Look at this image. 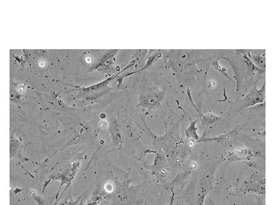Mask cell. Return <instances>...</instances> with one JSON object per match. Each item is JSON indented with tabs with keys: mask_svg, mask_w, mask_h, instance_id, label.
Masks as SVG:
<instances>
[{
	"mask_svg": "<svg viewBox=\"0 0 273 205\" xmlns=\"http://www.w3.org/2000/svg\"><path fill=\"white\" fill-rule=\"evenodd\" d=\"M216 86V83L215 81H209L208 82V88H214Z\"/></svg>",
	"mask_w": 273,
	"mask_h": 205,
	"instance_id": "cell-10",
	"label": "cell"
},
{
	"mask_svg": "<svg viewBox=\"0 0 273 205\" xmlns=\"http://www.w3.org/2000/svg\"><path fill=\"white\" fill-rule=\"evenodd\" d=\"M187 95H188V99H189V101H190V102H191V105H193V106L195 107V110H196V111H197V114H199V116H200V117L201 118V114L200 111H199V110H198L197 109V107L195 106V103L193 102V98H192V97H191V88H189V87H187Z\"/></svg>",
	"mask_w": 273,
	"mask_h": 205,
	"instance_id": "cell-9",
	"label": "cell"
},
{
	"mask_svg": "<svg viewBox=\"0 0 273 205\" xmlns=\"http://www.w3.org/2000/svg\"><path fill=\"white\" fill-rule=\"evenodd\" d=\"M212 66H214V68H215V69L217 71H219V72L221 73L222 75L225 77L226 78H228L229 80H230L231 82H233V83H235L234 81L232 79L231 77L229 76V75H228V74L227 73V69H226V68L222 67L221 65L219 64L218 60L213 61L212 62Z\"/></svg>",
	"mask_w": 273,
	"mask_h": 205,
	"instance_id": "cell-7",
	"label": "cell"
},
{
	"mask_svg": "<svg viewBox=\"0 0 273 205\" xmlns=\"http://www.w3.org/2000/svg\"><path fill=\"white\" fill-rule=\"evenodd\" d=\"M249 56L251 60H252V62L254 63V64L255 65V66H257V65L258 66L261 67L260 68H262V66H263V69H265L264 68H265V58L264 57L259 56V55H257V56L256 55H252V56H251L250 52L249 53Z\"/></svg>",
	"mask_w": 273,
	"mask_h": 205,
	"instance_id": "cell-8",
	"label": "cell"
},
{
	"mask_svg": "<svg viewBox=\"0 0 273 205\" xmlns=\"http://www.w3.org/2000/svg\"><path fill=\"white\" fill-rule=\"evenodd\" d=\"M173 196H172V200H171V203H170V204H169V205H172V203H173Z\"/></svg>",
	"mask_w": 273,
	"mask_h": 205,
	"instance_id": "cell-12",
	"label": "cell"
},
{
	"mask_svg": "<svg viewBox=\"0 0 273 205\" xmlns=\"http://www.w3.org/2000/svg\"><path fill=\"white\" fill-rule=\"evenodd\" d=\"M200 119L201 120V123H202V126L207 127L218 122L220 117L215 116L211 111H208L206 114H201Z\"/></svg>",
	"mask_w": 273,
	"mask_h": 205,
	"instance_id": "cell-5",
	"label": "cell"
},
{
	"mask_svg": "<svg viewBox=\"0 0 273 205\" xmlns=\"http://www.w3.org/2000/svg\"><path fill=\"white\" fill-rule=\"evenodd\" d=\"M244 52H241V54H243V58L244 59V60L245 62V63L247 65L248 68L249 69V73L253 74L254 71H257V72L261 73H265V69H262V68H260L259 67H257V66H255L254 63L252 62V60H251L249 56V52H245L244 50H243Z\"/></svg>",
	"mask_w": 273,
	"mask_h": 205,
	"instance_id": "cell-4",
	"label": "cell"
},
{
	"mask_svg": "<svg viewBox=\"0 0 273 205\" xmlns=\"http://www.w3.org/2000/svg\"><path fill=\"white\" fill-rule=\"evenodd\" d=\"M176 102H177V103H178V107L179 109H180V110H182L183 111V112H184L185 114L187 115L189 118V119H190V121H191L190 126H189L187 129H184L186 136H187V138H188L189 137H191V138H193L192 139H197V140H198V139H199V136H198L197 133V128L196 127H195V125H196V123H197V120H195V121L192 120V119H191V117L190 116V115H189L187 112V111H186L184 109H183L180 106V105L179 101L178 100H176Z\"/></svg>",
	"mask_w": 273,
	"mask_h": 205,
	"instance_id": "cell-3",
	"label": "cell"
},
{
	"mask_svg": "<svg viewBox=\"0 0 273 205\" xmlns=\"http://www.w3.org/2000/svg\"><path fill=\"white\" fill-rule=\"evenodd\" d=\"M223 95H224V97H225V98L223 99V100H219V101H219V102H224V101H228V99H229V98L228 97V96H227V94H226V91H225V87L224 88V89H223Z\"/></svg>",
	"mask_w": 273,
	"mask_h": 205,
	"instance_id": "cell-11",
	"label": "cell"
},
{
	"mask_svg": "<svg viewBox=\"0 0 273 205\" xmlns=\"http://www.w3.org/2000/svg\"><path fill=\"white\" fill-rule=\"evenodd\" d=\"M244 125L237 126L235 129H234L232 131H229L224 134L214 137L212 138H204L203 139H201L200 142H210V141H216V142H228L231 140V139H233L234 137L238 135V133L240 132L243 127Z\"/></svg>",
	"mask_w": 273,
	"mask_h": 205,
	"instance_id": "cell-2",
	"label": "cell"
},
{
	"mask_svg": "<svg viewBox=\"0 0 273 205\" xmlns=\"http://www.w3.org/2000/svg\"><path fill=\"white\" fill-rule=\"evenodd\" d=\"M265 84H263L260 90L255 88L249 95H247L243 101L242 108H246L247 107L253 106V105L262 102L265 98Z\"/></svg>",
	"mask_w": 273,
	"mask_h": 205,
	"instance_id": "cell-1",
	"label": "cell"
},
{
	"mask_svg": "<svg viewBox=\"0 0 273 205\" xmlns=\"http://www.w3.org/2000/svg\"><path fill=\"white\" fill-rule=\"evenodd\" d=\"M161 55H162V54H161V52H160V51H156V52H154L153 54H152V55H150V56L148 58L146 64H145V66H144V67H143V68H141V69L139 70H137V71H135V72L129 74H133V73H136L140 72V71H142V70H145V69H147V68H148L149 67L151 66L152 65H153V64L154 63V62L156 61L158 58H160V57H161Z\"/></svg>",
	"mask_w": 273,
	"mask_h": 205,
	"instance_id": "cell-6",
	"label": "cell"
}]
</instances>
